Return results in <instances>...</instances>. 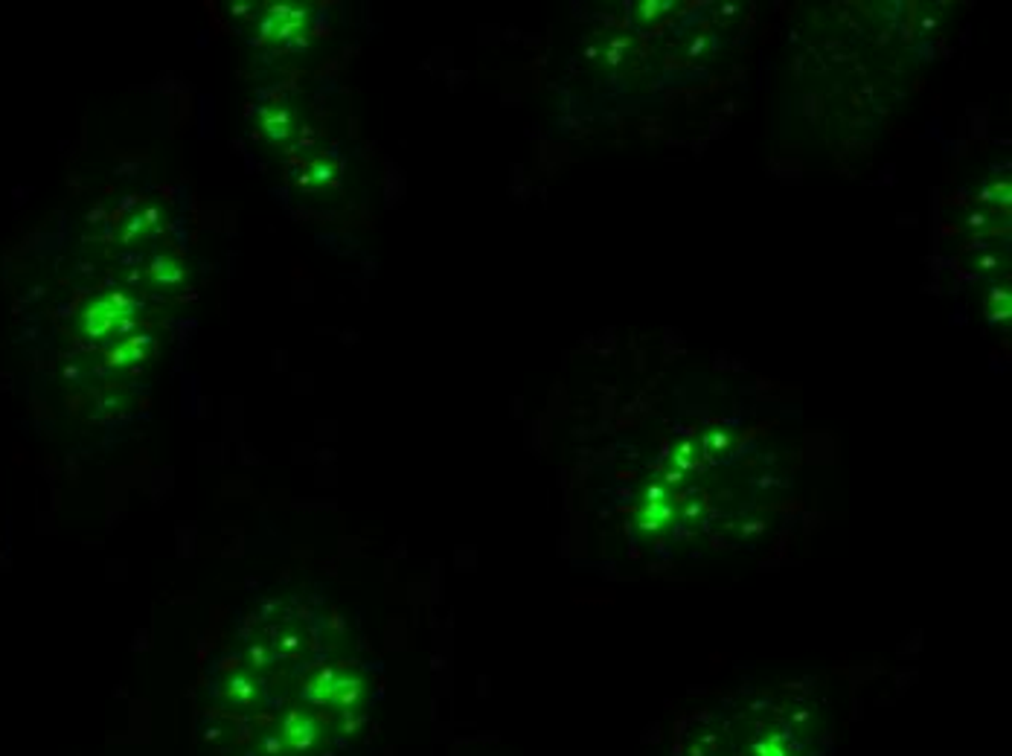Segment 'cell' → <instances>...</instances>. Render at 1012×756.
Returning <instances> with one entry per match:
<instances>
[{
  "instance_id": "6da1fadb",
  "label": "cell",
  "mask_w": 1012,
  "mask_h": 756,
  "mask_svg": "<svg viewBox=\"0 0 1012 756\" xmlns=\"http://www.w3.org/2000/svg\"><path fill=\"white\" fill-rule=\"evenodd\" d=\"M305 18H309V12H305L303 6H291V4L271 6V15L265 21L263 32L268 38H291L303 29Z\"/></svg>"
},
{
  "instance_id": "3957f363",
  "label": "cell",
  "mask_w": 1012,
  "mask_h": 756,
  "mask_svg": "<svg viewBox=\"0 0 1012 756\" xmlns=\"http://www.w3.org/2000/svg\"><path fill=\"white\" fill-rule=\"evenodd\" d=\"M152 349V335H134V337H122V344L117 349H111L108 361L113 367H125V364H138Z\"/></svg>"
},
{
  "instance_id": "7a4b0ae2",
  "label": "cell",
  "mask_w": 1012,
  "mask_h": 756,
  "mask_svg": "<svg viewBox=\"0 0 1012 756\" xmlns=\"http://www.w3.org/2000/svg\"><path fill=\"white\" fill-rule=\"evenodd\" d=\"M125 314L111 306V300H94L90 306L82 312V329L90 337H105L113 329H120Z\"/></svg>"
},
{
  "instance_id": "5b68a950",
  "label": "cell",
  "mask_w": 1012,
  "mask_h": 756,
  "mask_svg": "<svg viewBox=\"0 0 1012 756\" xmlns=\"http://www.w3.org/2000/svg\"><path fill=\"white\" fill-rule=\"evenodd\" d=\"M265 131H268V137H274V140L289 137V131H291V114H289V111H274V114L265 120Z\"/></svg>"
},
{
  "instance_id": "277c9868",
  "label": "cell",
  "mask_w": 1012,
  "mask_h": 756,
  "mask_svg": "<svg viewBox=\"0 0 1012 756\" xmlns=\"http://www.w3.org/2000/svg\"><path fill=\"white\" fill-rule=\"evenodd\" d=\"M184 277H187V268H184V262H178L175 256H155L152 259L149 279L157 282V286L172 288V286H180V282H184Z\"/></svg>"
}]
</instances>
